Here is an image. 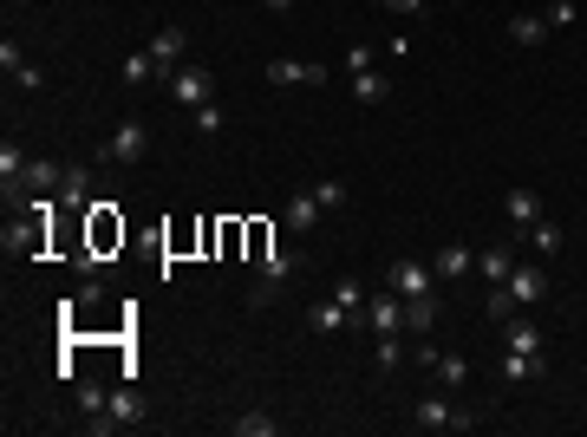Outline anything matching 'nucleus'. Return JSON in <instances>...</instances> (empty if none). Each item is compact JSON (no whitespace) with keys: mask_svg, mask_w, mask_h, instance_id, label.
Wrapping results in <instances>:
<instances>
[{"mask_svg":"<svg viewBox=\"0 0 587 437\" xmlns=\"http://www.w3.org/2000/svg\"><path fill=\"white\" fill-rule=\"evenodd\" d=\"M98 157H105V164H144V157H151V124H144V118H124L118 131L98 144Z\"/></svg>","mask_w":587,"mask_h":437,"instance_id":"obj_2","label":"nucleus"},{"mask_svg":"<svg viewBox=\"0 0 587 437\" xmlns=\"http://www.w3.org/2000/svg\"><path fill=\"white\" fill-rule=\"evenodd\" d=\"M522 242H529V248H535V255H542V261H555V255H561V242H568V235H561V222H548V216H542V222H535L529 235H522Z\"/></svg>","mask_w":587,"mask_h":437,"instance_id":"obj_24","label":"nucleus"},{"mask_svg":"<svg viewBox=\"0 0 587 437\" xmlns=\"http://www.w3.org/2000/svg\"><path fill=\"white\" fill-rule=\"evenodd\" d=\"M85 222H92V248H85V261H79V268H98V255L124 248V216H118V203H105V196H98Z\"/></svg>","mask_w":587,"mask_h":437,"instance_id":"obj_4","label":"nucleus"},{"mask_svg":"<svg viewBox=\"0 0 587 437\" xmlns=\"http://www.w3.org/2000/svg\"><path fill=\"white\" fill-rule=\"evenodd\" d=\"M353 98L359 105H385V98H392V79H385V72H353Z\"/></svg>","mask_w":587,"mask_h":437,"instance_id":"obj_26","label":"nucleus"},{"mask_svg":"<svg viewBox=\"0 0 587 437\" xmlns=\"http://www.w3.org/2000/svg\"><path fill=\"white\" fill-rule=\"evenodd\" d=\"M53 209H59V203L33 196V203H27V222H7V229H0V248H7L14 261H40L46 248H53Z\"/></svg>","mask_w":587,"mask_h":437,"instance_id":"obj_1","label":"nucleus"},{"mask_svg":"<svg viewBox=\"0 0 587 437\" xmlns=\"http://www.w3.org/2000/svg\"><path fill=\"white\" fill-rule=\"evenodd\" d=\"M379 7H385V14H398V20H418L431 0H379Z\"/></svg>","mask_w":587,"mask_h":437,"instance_id":"obj_35","label":"nucleus"},{"mask_svg":"<svg viewBox=\"0 0 587 437\" xmlns=\"http://www.w3.org/2000/svg\"><path fill=\"white\" fill-rule=\"evenodd\" d=\"M574 20V0H548V27H568Z\"/></svg>","mask_w":587,"mask_h":437,"instance_id":"obj_38","label":"nucleus"},{"mask_svg":"<svg viewBox=\"0 0 587 437\" xmlns=\"http://www.w3.org/2000/svg\"><path fill=\"white\" fill-rule=\"evenodd\" d=\"M372 327V340H385V333H405V301H398L392 287H379V294H372L366 301V314H359Z\"/></svg>","mask_w":587,"mask_h":437,"instance_id":"obj_10","label":"nucleus"},{"mask_svg":"<svg viewBox=\"0 0 587 437\" xmlns=\"http://www.w3.org/2000/svg\"><path fill=\"white\" fill-rule=\"evenodd\" d=\"M92 170H66V183H59V209H79V216H92Z\"/></svg>","mask_w":587,"mask_h":437,"instance_id":"obj_19","label":"nucleus"},{"mask_svg":"<svg viewBox=\"0 0 587 437\" xmlns=\"http://www.w3.org/2000/svg\"><path fill=\"white\" fill-rule=\"evenodd\" d=\"M131 424H144V392H137V379H118L105 418H92L85 431H131Z\"/></svg>","mask_w":587,"mask_h":437,"instance_id":"obj_3","label":"nucleus"},{"mask_svg":"<svg viewBox=\"0 0 587 437\" xmlns=\"http://www.w3.org/2000/svg\"><path fill=\"white\" fill-rule=\"evenodd\" d=\"M411 424H418V431H470L477 418H470V411H457L444 392H424L418 411H411Z\"/></svg>","mask_w":587,"mask_h":437,"instance_id":"obj_5","label":"nucleus"},{"mask_svg":"<svg viewBox=\"0 0 587 437\" xmlns=\"http://www.w3.org/2000/svg\"><path fill=\"white\" fill-rule=\"evenodd\" d=\"M333 301H340V307H346V314H366V301H372V287H366V281H359V274H346V281H340V287H333Z\"/></svg>","mask_w":587,"mask_h":437,"instance_id":"obj_27","label":"nucleus"},{"mask_svg":"<svg viewBox=\"0 0 587 437\" xmlns=\"http://www.w3.org/2000/svg\"><path fill=\"white\" fill-rule=\"evenodd\" d=\"M268 85H327V66H307V59H274Z\"/></svg>","mask_w":587,"mask_h":437,"instance_id":"obj_18","label":"nucleus"},{"mask_svg":"<svg viewBox=\"0 0 587 437\" xmlns=\"http://www.w3.org/2000/svg\"><path fill=\"white\" fill-rule=\"evenodd\" d=\"M255 268H261V274H255V287H248V301H255V307H268L274 294H281V287L294 281V268H301V261H294V255H281V248H274L268 261H255Z\"/></svg>","mask_w":587,"mask_h":437,"instance_id":"obj_8","label":"nucleus"},{"mask_svg":"<svg viewBox=\"0 0 587 437\" xmlns=\"http://www.w3.org/2000/svg\"><path fill=\"white\" fill-rule=\"evenodd\" d=\"M437 314H444V301H437V294H418V301H405V333H411V340H424V333L437 327Z\"/></svg>","mask_w":587,"mask_h":437,"instance_id":"obj_21","label":"nucleus"},{"mask_svg":"<svg viewBox=\"0 0 587 437\" xmlns=\"http://www.w3.org/2000/svg\"><path fill=\"white\" fill-rule=\"evenodd\" d=\"M0 72H7V79H20V72H27V53H20L14 40H0Z\"/></svg>","mask_w":587,"mask_h":437,"instance_id":"obj_34","label":"nucleus"},{"mask_svg":"<svg viewBox=\"0 0 587 437\" xmlns=\"http://www.w3.org/2000/svg\"><path fill=\"white\" fill-rule=\"evenodd\" d=\"M183 46H190V33H183V27H157L151 46H144V53L157 59V79H164V85H170V72L183 66Z\"/></svg>","mask_w":587,"mask_h":437,"instance_id":"obj_11","label":"nucleus"},{"mask_svg":"<svg viewBox=\"0 0 587 437\" xmlns=\"http://www.w3.org/2000/svg\"><path fill=\"white\" fill-rule=\"evenodd\" d=\"M431 385H437V392H464V385H470V359L464 353H437L431 359Z\"/></svg>","mask_w":587,"mask_h":437,"instance_id":"obj_17","label":"nucleus"},{"mask_svg":"<svg viewBox=\"0 0 587 437\" xmlns=\"http://www.w3.org/2000/svg\"><path fill=\"white\" fill-rule=\"evenodd\" d=\"M548 33H555V27H548V14H516V20H509V40H516V46H548Z\"/></svg>","mask_w":587,"mask_h":437,"instance_id":"obj_23","label":"nucleus"},{"mask_svg":"<svg viewBox=\"0 0 587 437\" xmlns=\"http://www.w3.org/2000/svg\"><path fill=\"white\" fill-rule=\"evenodd\" d=\"M503 287H509V301L516 307H535V301H548V268L542 261H516Z\"/></svg>","mask_w":587,"mask_h":437,"instance_id":"obj_9","label":"nucleus"},{"mask_svg":"<svg viewBox=\"0 0 587 437\" xmlns=\"http://www.w3.org/2000/svg\"><path fill=\"white\" fill-rule=\"evenodd\" d=\"M542 346H548V333L535 327V320H516V314L503 320V353H535L542 359Z\"/></svg>","mask_w":587,"mask_h":437,"instance_id":"obj_16","label":"nucleus"},{"mask_svg":"<svg viewBox=\"0 0 587 437\" xmlns=\"http://www.w3.org/2000/svg\"><path fill=\"white\" fill-rule=\"evenodd\" d=\"M477 268H483V281H490V287H503L509 268H516V242H490V248L477 255Z\"/></svg>","mask_w":587,"mask_h":437,"instance_id":"obj_20","label":"nucleus"},{"mask_svg":"<svg viewBox=\"0 0 587 437\" xmlns=\"http://www.w3.org/2000/svg\"><path fill=\"white\" fill-rule=\"evenodd\" d=\"M170 98L190 105V111H203L209 98H216V72H209V66H177V72H170Z\"/></svg>","mask_w":587,"mask_h":437,"instance_id":"obj_7","label":"nucleus"},{"mask_svg":"<svg viewBox=\"0 0 587 437\" xmlns=\"http://www.w3.org/2000/svg\"><path fill=\"white\" fill-rule=\"evenodd\" d=\"M496 366H503V379H509V385H529V379H542V372H548L535 353H503Z\"/></svg>","mask_w":587,"mask_h":437,"instance_id":"obj_25","label":"nucleus"},{"mask_svg":"<svg viewBox=\"0 0 587 437\" xmlns=\"http://www.w3.org/2000/svg\"><path fill=\"white\" fill-rule=\"evenodd\" d=\"M196 131L216 137V131H222V105H203V111H196Z\"/></svg>","mask_w":587,"mask_h":437,"instance_id":"obj_37","label":"nucleus"},{"mask_svg":"<svg viewBox=\"0 0 587 437\" xmlns=\"http://www.w3.org/2000/svg\"><path fill=\"white\" fill-rule=\"evenodd\" d=\"M385 287H392L398 301H418V294H437V268L431 261H392V274H385Z\"/></svg>","mask_w":587,"mask_h":437,"instance_id":"obj_6","label":"nucleus"},{"mask_svg":"<svg viewBox=\"0 0 587 437\" xmlns=\"http://www.w3.org/2000/svg\"><path fill=\"white\" fill-rule=\"evenodd\" d=\"M281 222L294 235H314L320 229V196L314 190H294V196H287V209H281Z\"/></svg>","mask_w":587,"mask_h":437,"instance_id":"obj_15","label":"nucleus"},{"mask_svg":"<svg viewBox=\"0 0 587 437\" xmlns=\"http://www.w3.org/2000/svg\"><path fill=\"white\" fill-rule=\"evenodd\" d=\"M516 314V301H509V287H490V320H509Z\"/></svg>","mask_w":587,"mask_h":437,"instance_id":"obj_36","label":"nucleus"},{"mask_svg":"<svg viewBox=\"0 0 587 437\" xmlns=\"http://www.w3.org/2000/svg\"><path fill=\"white\" fill-rule=\"evenodd\" d=\"M346 320H353V314H346V307L333 301V294H327V301H314V307H307V333H320V340H327V333H340Z\"/></svg>","mask_w":587,"mask_h":437,"instance_id":"obj_22","label":"nucleus"},{"mask_svg":"<svg viewBox=\"0 0 587 437\" xmlns=\"http://www.w3.org/2000/svg\"><path fill=\"white\" fill-rule=\"evenodd\" d=\"M431 268H437V281H464V274L477 268V248H470V242H444L431 255Z\"/></svg>","mask_w":587,"mask_h":437,"instance_id":"obj_14","label":"nucleus"},{"mask_svg":"<svg viewBox=\"0 0 587 437\" xmlns=\"http://www.w3.org/2000/svg\"><path fill=\"white\" fill-rule=\"evenodd\" d=\"M503 216H509V229H516V242H522V235L542 222V196H535V190H509L503 196Z\"/></svg>","mask_w":587,"mask_h":437,"instance_id":"obj_13","label":"nucleus"},{"mask_svg":"<svg viewBox=\"0 0 587 437\" xmlns=\"http://www.w3.org/2000/svg\"><path fill=\"white\" fill-rule=\"evenodd\" d=\"M398 366H405V340L385 333V340H379V372H398Z\"/></svg>","mask_w":587,"mask_h":437,"instance_id":"obj_32","label":"nucleus"},{"mask_svg":"<svg viewBox=\"0 0 587 437\" xmlns=\"http://www.w3.org/2000/svg\"><path fill=\"white\" fill-rule=\"evenodd\" d=\"M314 196H320V209H340V203H346V196H353V190H346L340 177H320V183H314Z\"/></svg>","mask_w":587,"mask_h":437,"instance_id":"obj_33","label":"nucleus"},{"mask_svg":"<svg viewBox=\"0 0 587 437\" xmlns=\"http://www.w3.org/2000/svg\"><path fill=\"white\" fill-rule=\"evenodd\" d=\"M372 59H379V46H366V40H353L340 53V66H346V79H353V72H372Z\"/></svg>","mask_w":587,"mask_h":437,"instance_id":"obj_30","label":"nucleus"},{"mask_svg":"<svg viewBox=\"0 0 587 437\" xmlns=\"http://www.w3.org/2000/svg\"><path fill=\"white\" fill-rule=\"evenodd\" d=\"M229 431H235V437H274L281 424H274L268 411H242V418H229Z\"/></svg>","mask_w":587,"mask_h":437,"instance_id":"obj_28","label":"nucleus"},{"mask_svg":"<svg viewBox=\"0 0 587 437\" xmlns=\"http://www.w3.org/2000/svg\"><path fill=\"white\" fill-rule=\"evenodd\" d=\"M66 183V170L59 164H46V157H27V177H20V190H14V203H33V196H46V190H59Z\"/></svg>","mask_w":587,"mask_h":437,"instance_id":"obj_12","label":"nucleus"},{"mask_svg":"<svg viewBox=\"0 0 587 437\" xmlns=\"http://www.w3.org/2000/svg\"><path fill=\"white\" fill-rule=\"evenodd\" d=\"M105 405H111V392H105V385H79V411H85V424H92V418H105Z\"/></svg>","mask_w":587,"mask_h":437,"instance_id":"obj_31","label":"nucleus"},{"mask_svg":"<svg viewBox=\"0 0 587 437\" xmlns=\"http://www.w3.org/2000/svg\"><path fill=\"white\" fill-rule=\"evenodd\" d=\"M157 79V59L151 53H124V85H151Z\"/></svg>","mask_w":587,"mask_h":437,"instance_id":"obj_29","label":"nucleus"},{"mask_svg":"<svg viewBox=\"0 0 587 437\" xmlns=\"http://www.w3.org/2000/svg\"><path fill=\"white\" fill-rule=\"evenodd\" d=\"M261 7H268V14H287V7H294V0H261Z\"/></svg>","mask_w":587,"mask_h":437,"instance_id":"obj_39","label":"nucleus"}]
</instances>
